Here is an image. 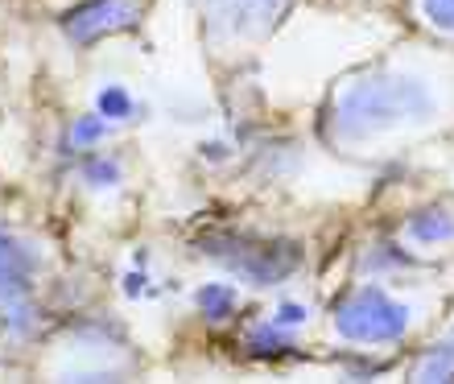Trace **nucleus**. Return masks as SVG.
<instances>
[{"label": "nucleus", "mask_w": 454, "mask_h": 384, "mask_svg": "<svg viewBox=\"0 0 454 384\" xmlns=\"http://www.w3.org/2000/svg\"><path fill=\"white\" fill-rule=\"evenodd\" d=\"M203 4H207V12H211V17H219V21L244 25V17H239V0H203Z\"/></svg>", "instance_id": "2eb2a0df"}, {"label": "nucleus", "mask_w": 454, "mask_h": 384, "mask_svg": "<svg viewBox=\"0 0 454 384\" xmlns=\"http://www.w3.org/2000/svg\"><path fill=\"white\" fill-rule=\"evenodd\" d=\"M454 236V216L442 211V207H426L418 216L409 219V240L418 244H442Z\"/></svg>", "instance_id": "423d86ee"}, {"label": "nucleus", "mask_w": 454, "mask_h": 384, "mask_svg": "<svg viewBox=\"0 0 454 384\" xmlns=\"http://www.w3.org/2000/svg\"><path fill=\"white\" fill-rule=\"evenodd\" d=\"M335 331L351 343H396L409 331V306L380 286H364L335 306Z\"/></svg>", "instance_id": "7ed1b4c3"}, {"label": "nucleus", "mask_w": 454, "mask_h": 384, "mask_svg": "<svg viewBox=\"0 0 454 384\" xmlns=\"http://www.w3.org/2000/svg\"><path fill=\"white\" fill-rule=\"evenodd\" d=\"M203 256H211L227 273H236L239 281H252V286H281L301 264L298 244L261 240V236H244V231H211L203 240Z\"/></svg>", "instance_id": "f03ea898"}, {"label": "nucleus", "mask_w": 454, "mask_h": 384, "mask_svg": "<svg viewBox=\"0 0 454 384\" xmlns=\"http://www.w3.org/2000/svg\"><path fill=\"white\" fill-rule=\"evenodd\" d=\"M199 310L207 314V318H227V314L236 310V289L223 286V281H211V286L199 289Z\"/></svg>", "instance_id": "6e6552de"}, {"label": "nucleus", "mask_w": 454, "mask_h": 384, "mask_svg": "<svg viewBox=\"0 0 454 384\" xmlns=\"http://www.w3.org/2000/svg\"><path fill=\"white\" fill-rule=\"evenodd\" d=\"M99 116H104V121H129L132 116V96L124 91V87L99 91Z\"/></svg>", "instance_id": "9b49d317"}, {"label": "nucleus", "mask_w": 454, "mask_h": 384, "mask_svg": "<svg viewBox=\"0 0 454 384\" xmlns=\"http://www.w3.org/2000/svg\"><path fill=\"white\" fill-rule=\"evenodd\" d=\"M273 323H281V326H301V323H306V310H301L298 302H286V306H277Z\"/></svg>", "instance_id": "dca6fc26"}, {"label": "nucleus", "mask_w": 454, "mask_h": 384, "mask_svg": "<svg viewBox=\"0 0 454 384\" xmlns=\"http://www.w3.org/2000/svg\"><path fill=\"white\" fill-rule=\"evenodd\" d=\"M83 174H87L91 186H116L120 182V166L112 161V157H96V161H87Z\"/></svg>", "instance_id": "f8f14e48"}, {"label": "nucleus", "mask_w": 454, "mask_h": 384, "mask_svg": "<svg viewBox=\"0 0 454 384\" xmlns=\"http://www.w3.org/2000/svg\"><path fill=\"white\" fill-rule=\"evenodd\" d=\"M34 277V253L21 240H12L9 231H0V306L21 302Z\"/></svg>", "instance_id": "39448f33"}, {"label": "nucleus", "mask_w": 454, "mask_h": 384, "mask_svg": "<svg viewBox=\"0 0 454 384\" xmlns=\"http://www.w3.org/2000/svg\"><path fill=\"white\" fill-rule=\"evenodd\" d=\"M108 121L104 116H83V121H74L71 132H67V149H87V145H96L104 137Z\"/></svg>", "instance_id": "9d476101"}, {"label": "nucleus", "mask_w": 454, "mask_h": 384, "mask_svg": "<svg viewBox=\"0 0 454 384\" xmlns=\"http://www.w3.org/2000/svg\"><path fill=\"white\" fill-rule=\"evenodd\" d=\"M413 376H418V380H454V335L426 351V356L413 364Z\"/></svg>", "instance_id": "0eeeda50"}, {"label": "nucleus", "mask_w": 454, "mask_h": 384, "mask_svg": "<svg viewBox=\"0 0 454 384\" xmlns=\"http://www.w3.org/2000/svg\"><path fill=\"white\" fill-rule=\"evenodd\" d=\"M289 326L281 323H269V326H256L248 335V351L252 356H286L289 351V335H286Z\"/></svg>", "instance_id": "1a4fd4ad"}, {"label": "nucleus", "mask_w": 454, "mask_h": 384, "mask_svg": "<svg viewBox=\"0 0 454 384\" xmlns=\"http://www.w3.org/2000/svg\"><path fill=\"white\" fill-rule=\"evenodd\" d=\"M277 9H281V0H239V17H244V25H248V17H256V21H273Z\"/></svg>", "instance_id": "4468645a"}, {"label": "nucleus", "mask_w": 454, "mask_h": 384, "mask_svg": "<svg viewBox=\"0 0 454 384\" xmlns=\"http://www.w3.org/2000/svg\"><path fill=\"white\" fill-rule=\"evenodd\" d=\"M137 25V4L132 0H83L79 9L62 17V29L74 46H91L99 37L124 34Z\"/></svg>", "instance_id": "20e7f679"}, {"label": "nucleus", "mask_w": 454, "mask_h": 384, "mask_svg": "<svg viewBox=\"0 0 454 384\" xmlns=\"http://www.w3.org/2000/svg\"><path fill=\"white\" fill-rule=\"evenodd\" d=\"M421 9H426V17H430L438 29L454 34V0H421Z\"/></svg>", "instance_id": "ddd939ff"}, {"label": "nucleus", "mask_w": 454, "mask_h": 384, "mask_svg": "<svg viewBox=\"0 0 454 384\" xmlns=\"http://www.w3.org/2000/svg\"><path fill=\"white\" fill-rule=\"evenodd\" d=\"M438 112V96L430 91L426 79L413 74H372V79H356L331 104V124L339 137L359 141L372 132H388L396 124L430 121Z\"/></svg>", "instance_id": "f257e3e1"}]
</instances>
